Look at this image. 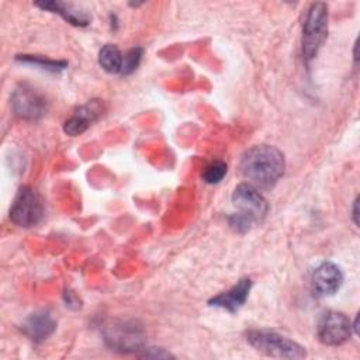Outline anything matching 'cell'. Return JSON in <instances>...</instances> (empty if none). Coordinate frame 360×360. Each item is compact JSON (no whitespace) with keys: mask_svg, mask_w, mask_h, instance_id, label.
Masks as SVG:
<instances>
[{"mask_svg":"<svg viewBox=\"0 0 360 360\" xmlns=\"http://www.w3.org/2000/svg\"><path fill=\"white\" fill-rule=\"evenodd\" d=\"M242 176L256 188H271L283 177L285 159L273 145H256L248 149L239 163Z\"/></svg>","mask_w":360,"mask_h":360,"instance_id":"obj_1","label":"cell"},{"mask_svg":"<svg viewBox=\"0 0 360 360\" xmlns=\"http://www.w3.org/2000/svg\"><path fill=\"white\" fill-rule=\"evenodd\" d=\"M232 204L236 208L229 217V225L236 232H248L255 224L264 219L269 212V204L259 188L249 183H240L232 193Z\"/></svg>","mask_w":360,"mask_h":360,"instance_id":"obj_2","label":"cell"},{"mask_svg":"<svg viewBox=\"0 0 360 360\" xmlns=\"http://www.w3.org/2000/svg\"><path fill=\"white\" fill-rule=\"evenodd\" d=\"M103 339L112 352L138 354L145 347L146 332L135 319H112L103 326Z\"/></svg>","mask_w":360,"mask_h":360,"instance_id":"obj_3","label":"cell"},{"mask_svg":"<svg viewBox=\"0 0 360 360\" xmlns=\"http://www.w3.org/2000/svg\"><path fill=\"white\" fill-rule=\"evenodd\" d=\"M248 343L257 352L276 359H302L305 349L292 339L274 330L253 329L246 333Z\"/></svg>","mask_w":360,"mask_h":360,"instance_id":"obj_4","label":"cell"},{"mask_svg":"<svg viewBox=\"0 0 360 360\" xmlns=\"http://www.w3.org/2000/svg\"><path fill=\"white\" fill-rule=\"evenodd\" d=\"M328 37V6L322 1L312 3L302 24V55L307 60L316 56Z\"/></svg>","mask_w":360,"mask_h":360,"instance_id":"obj_5","label":"cell"},{"mask_svg":"<svg viewBox=\"0 0 360 360\" xmlns=\"http://www.w3.org/2000/svg\"><path fill=\"white\" fill-rule=\"evenodd\" d=\"M44 217V204L41 195L30 186L18 188L11 207L10 219L21 228L35 226Z\"/></svg>","mask_w":360,"mask_h":360,"instance_id":"obj_6","label":"cell"},{"mask_svg":"<svg viewBox=\"0 0 360 360\" xmlns=\"http://www.w3.org/2000/svg\"><path fill=\"white\" fill-rule=\"evenodd\" d=\"M11 108L21 120L38 121L46 114L49 104L41 91L27 83H21L11 94Z\"/></svg>","mask_w":360,"mask_h":360,"instance_id":"obj_7","label":"cell"},{"mask_svg":"<svg viewBox=\"0 0 360 360\" xmlns=\"http://www.w3.org/2000/svg\"><path fill=\"white\" fill-rule=\"evenodd\" d=\"M352 333V322L343 312L326 311L318 321L316 335L319 342L326 346L343 345L350 339Z\"/></svg>","mask_w":360,"mask_h":360,"instance_id":"obj_8","label":"cell"},{"mask_svg":"<svg viewBox=\"0 0 360 360\" xmlns=\"http://www.w3.org/2000/svg\"><path fill=\"white\" fill-rule=\"evenodd\" d=\"M104 112L103 100H90L86 104L80 105L75 114L66 120L63 125L65 134L70 136H77L83 134L94 121H97Z\"/></svg>","mask_w":360,"mask_h":360,"instance_id":"obj_9","label":"cell"},{"mask_svg":"<svg viewBox=\"0 0 360 360\" xmlns=\"http://www.w3.org/2000/svg\"><path fill=\"white\" fill-rule=\"evenodd\" d=\"M343 284V273L333 262H322L312 273L314 291L321 297L333 295Z\"/></svg>","mask_w":360,"mask_h":360,"instance_id":"obj_10","label":"cell"},{"mask_svg":"<svg viewBox=\"0 0 360 360\" xmlns=\"http://www.w3.org/2000/svg\"><path fill=\"white\" fill-rule=\"evenodd\" d=\"M21 330L30 340L42 343L56 330V321L48 309H38L25 318Z\"/></svg>","mask_w":360,"mask_h":360,"instance_id":"obj_11","label":"cell"},{"mask_svg":"<svg viewBox=\"0 0 360 360\" xmlns=\"http://www.w3.org/2000/svg\"><path fill=\"white\" fill-rule=\"evenodd\" d=\"M250 288H252V280L246 277L240 278L229 290L212 297L208 301V305L225 309L228 312H236L239 308H242L246 304Z\"/></svg>","mask_w":360,"mask_h":360,"instance_id":"obj_12","label":"cell"},{"mask_svg":"<svg viewBox=\"0 0 360 360\" xmlns=\"http://www.w3.org/2000/svg\"><path fill=\"white\" fill-rule=\"evenodd\" d=\"M37 7L45 11H51L55 14H59L66 22L75 27H87L91 21V15L79 7L75 3H66V1H55V0H44V1H37Z\"/></svg>","mask_w":360,"mask_h":360,"instance_id":"obj_13","label":"cell"},{"mask_svg":"<svg viewBox=\"0 0 360 360\" xmlns=\"http://www.w3.org/2000/svg\"><path fill=\"white\" fill-rule=\"evenodd\" d=\"M122 56L114 44H105L98 52V65L107 73H121Z\"/></svg>","mask_w":360,"mask_h":360,"instance_id":"obj_14","label":"cell"},{"mask_svg":"<svg viewBox=\"0 0 360 360\" xmlns=\"http://www.w3.org/2000/svg\"><path fill=\"white\" fill-rule=\"evenodd\" d=\"M15 60L21 62V63H28L32 66H37L42 70L46 72H60L65 70L68 68V62L66 60H53L45 56H38V55H17Z\"/></svg>","mask_w":360,"mask_h":360,"instance_id":"obj_15","label":"cell"},{"mask_svg":"<svg viewBox=\"0 0 360 360\" xmlns=\"http://www.w3.org/2000/svg\"><path fill=\"white\" fill-rule=\"evenodd\" d=\"M226 172H228V166L225 162L214 160L204 167L201 177L207 184H217L225 177Z\"/></svg>","mask_w":360,"mask_h":360,"instance_id":"obj_16","label":"cell"},{"mask_svg":"<svg viewBox=\"0 0 360 360\" xmlns=\"http://www.w3.org/2000/svg\"><path fill=\"white\" fill-rule=\"evenodd\" d=\"M143 49L141 46L131 48L124 56H122V69L121 75H131L141 63Z\"/></svg>","mask_w":360,"mask_h":360,"instance_id":"obj_17","label":"cell"},{"mask_svg":"<svg viewBox=\"0 0 360 360\" xmlns=\"http://www.w3.org/2000/svg\"><path fill=\"white\" fill-rule=\"evenodd\" d=\"M136 356L146 357V359H169L173 357L169 352L162 347H143Z\"/></svg>","mask_w":360,"mask_h":360,"instance_id":"obj_18","label":"cell"},{"mask_svg":"<svg viewBox=\"0 0 360 360\" xmlns=\"http://www.w3.org/2000/svg\"><path fill=\"white\" fill-rule=\"evenodd\" d=\"M352 219L356 226H359V197L354 198L353 207H352Z\"/></svg>","mask_w":360,"mask_h":360,"instance_id":"obj_19","label":"cell"}]
</instances>
